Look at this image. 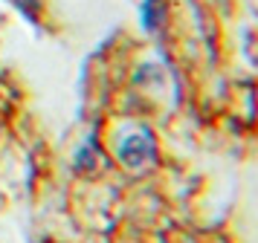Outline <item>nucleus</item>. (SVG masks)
I'll return each mask as SVG.
<instances>
[{
    "instance_id": "obj_1",
    "label": "nucleus",
    "mask_w": 258,
    "mask_h": 243,
    "mask_svg": "<svg viewBox=\"0 0 258 243\" xmlns=\"http://www.w3.org/2000/svg\"><path fill=\"white\" fill-rule=\"evenodd\" d=\"M148 153H151V142H148L145 133H140V136H128L122 145H119V156H122V162H128L131 168H140Z\"/></svg>"
}]
</instances>
